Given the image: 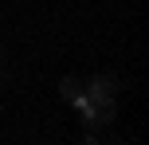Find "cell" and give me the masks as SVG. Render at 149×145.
I'll return each mask as SVG.
<instances>
[{
	"mask_svg": "<svg viewBox=\"0 0 149 145\" xmlns=\"http://www.w3.org/2000/svg\"><path fill=\"white\" fill-rule=\"evenodd\" d=\"M82 90H86L90 98H118V83H114L110 75H94L90 83H82Z\"/></svg>",
	"mask_w": 149,
	"mask_h": 145,
	"instance_id": "6da1fadb",
	"label": "cell"
},
{
	"mask_svg": "<svg viewBox=\"0 0 149 145\" xmlns=\"http://www.w3.org/2000/svg\"><path fill=\"white\" fill-rule=\"evenodd\" d=\"M59 94H63V102H74V98H79V94H82V83H79V78H63V83H59Z\"/></svg>",
	"mask_w": 149,
	"mask_h": 145,
	"instance_id": "7a4b0ae2",
	"label": "cell"
}]
</instances>
